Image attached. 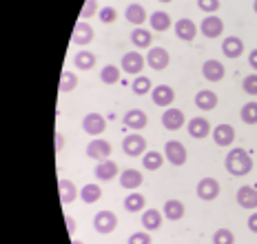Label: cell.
<instances>
[{"instance_id":"1","label":"cell","mask_w":257,"mask_h":244,"mask_svg":"<svg viewBox=\"0 0 257 244\" xmlns=\"http://www.w3.org/2000/svg\"><path fill=\"white\" fill-rule=\"evenodd\" d=\"M224 167H226V171L231 173L235 178H242V176H248L250 169H253V158L248 156V151L246 149H239V147H235L226 153V160H224Z\"/></svg>"},{"instance_id":"2","label":"cell","mask_w":257,"mask_h":244,"mask_svg":"<svg viewBox=\"0 0 257 244\" xmlns=\"http://www.w3.org/2000/svg\"><path fill=\"white\" fill-rule=\"evenodd\" d=\"M93 229L98 233H102V235L113 233L117 229V215L113 211H98L93 217Z\"/></svg>"},{"instance_id":"3","label":"cell","mask_w":257,"mask_h":244,"mask_svg":"<svg viewBox=\"0 0 257 244\" xmlns=\"http://www.w3.org/2000/svg\"><path fill=\"white\" fill-rule=\"evenodd\" d=\"M122 151H124L126 156H131V158L144 156V151H147V140H144L142 136H138V134L126 136L124 140H122Z\"/></svg>"},{"instance_id":"4","label":"cell","mask_w":257,"mask_h":244,"mask_svg":"<svg viewBox=\"0 0 257 244\" xmlns=\"http://www.w3.org/2000/svg\"><path fill=\"white\" fill-rule=\"evenodd\" d=\"M111 151H113V149H111V142L102 140V138L91 140L87 145V158H91V160H98V162L106 160V158L111 156Z\"/></svg>"},{"instance_id":"5","label":"cell","mask_w":257,"mask_h":244,"mask_svg":"<svg viewBox=\"0 0 257 244\" xmlns=\"http://www.w3.org/2000/svg\"><path fill=\"white\" fill-rule=\"evenodd\" d=\"M171 62V56L169 51L164 49V47H153V49H149L147 54V65L155 69V71H162V69H167Z\"/></svg>"},{"instance_id":"6","label":"cell","mask_w":257,"mask_h":244,"mask_svg":"<svg viewBox=\"0 0 257 244\" xmlns=\"http://www.w3.org/2000/svg\"><path fill=\"white\" fill-rule=\"evenodd\" d=\"M82 129L87 131L89 136H102L104 134V129H106V120H104V115H100V113H87L82 118Z\"/></svg>"},{"instance_id":"7","label":"cell","mask_w":257,"mask_h":244,"mask_svg":"<svg viewBox=\"0 0 257 244\" xmlns=\"http://www.w3.org/2000/svg\"><path fill=\"white\" fill-rule=\"evenodd\" d=\"M93 38H95V31H93V27H91L87 20H80V23H76L73 34H71V40L76 42V45L84 47V45H89V42H93Z\"/></svg>"},{"instance_id":"8","label":"cell","mask_w":257,"mask_h":244,"mask_svg":"<svg viewBox=\"0 0 257 244\" xmlns=\"http://www.w3.org/2000/svg\"><path fill=\"white\" fill-rule=\"evenodd\" d=\"M164 156H167V160L171 164H175V167H182V164L186 162V149L184 145L178 140H169L167 147H164Z\"/></svg>"},{"instance_id":"9","label":"cell","mask_w":257,"mask_h":244,"mask_svg":"<svg viewBox=\"0 0 257 244\" xmlns=\"http://www.w3.org/2000/svg\"><path fill=\"white\" fill-rule=\"evenodd\" d=\"M219 195V182L215 178H202L197 182V198L200 200H215Z\"/></svg>"},{"instance_id":"10","label":"cell","mask_w":257,"mask_h":244,"mask_svg":"<svg viewBox=\"0 0 257 244\" xmlns=\"http://www.w3.org/2000/svg\"><path fill=\"white\" fill-rule=\"evenodd\" d=\"M200 31L206 36V38H219L224 34V23L217 16H206L200 23Z\"/></svg>"},{"instance_id":"11","label":"cell","mask_w":257,"mask_h":244,"mask_svg":"<svg viewBox=\"0 0 257 244\" xmlns=\"http://www.w3.org/2000/svg\"><path fill=\"white\" fill-rule=\"evenodd\" d=\"M151 98H153V104H158V107H169L175 100V91L169 84H158V87H153Z\"/></svg>"},{"instance_id":"12","label":"cell","mask_w":257,"mask_h":244,"mask_svg":"<svg viewBox=\"0 0 257 244\" xmlns=\"http://www.w3.org/2000/svg\"><path fill=\"white\" fill-rule=\"evenodd\" d=\"M173 27H175V36H178L180 40H184V42H191L193 38H195V34H197V25L193 23L191 18H180Z\"/></svg>"},{"instance_id":"13","label":"cell","mask_w":257,"mask_h":244,"mask_svg":"<svg viewBox=\"0 0 257 244\" xmlns=\"http://www.w3.org/2000/svg\"><path fill=\"white\" fill-rule=\"evenodd\" d=\"M224 73H226V69L219 60H206L204 65H202V76L206 78L208 82H219L224 78Z\"/></svg>"},{"instance_id":"14","label":"cell","mask_w":257,"mask_h":244,"mask_svg":"<svg viewBox=\"0 0 257 244\" xmlns=\"http://www.w3.org/2000/svg\"><path fill=\"white\" fill-rule=\"evenodd\" d=\"M184 125V111L180 109H167L162 115V127L169 131H178Z\"/></svg>"},{"instance_id":"15","label":"cell","mask_w":257,"mask_h":244,"mask_svg":"<svg viewBox=\"0 0 257 244\" xmlns=\"http://www.w3.org/2000/svg\"><path fill=\"white\" fill-rule=\"evenodd\" d=\"M122 69L126 73H140L144 69V56L138 54V51H128V54L122 56Z\"/></svg>"},{"instance_id":"16","label":"cell","mask_w":257,"mask_h":244,"mask_svg":"<svg viewBox=\"0 0 257 244\" xmlns=\"http://www.w3.org/2000/svg\"><path fill=\"white\" fill-rule=\"evenodd\" d=\"M222 51H224V56L226 58H239L244 54V40L242 38H237V36H228V38H224L222 42Z\"/></svg>"},{"instance_id":"17","label":"cell","mask_w":257,"mask_h":244,"mask_svg":"<svg viewBox=\"0 0 257 244\" xmlns=\"http://www.w3.org/2000/svg\"><path fill=\"white\" fill-rule=\"evenodd\" d=\"M124 125L128 127V129L140 131V129H144V127L149 125V115L144 113L142 109H131V111H126L124 113Z\"/></svg>"},{"instance_id":"18","label":"cell","mask_w":257,"mask_h":244,"mask_svg":"<svg viewBox=\"0 0 257 244\" xmlns=\"http://www.w3.org/2000/svg\"><path fill=\"white\" fill-rule=\"evenodd\" d=\"M142 182H144V176L138 171V169H124V171L120 173V184L126 191H133V189L142 187Z\"/></svg>"},{"instance_id":"19","label":"cell","mask_w":257,"mask_h":244,"mask_svg":"<svg viewBox=\"0 0 257 244\" xmlns=\"http://www.w3.org/2000/svg\"><path fill=\"white\" fill-rule=\"evenodd\" d=\"M213 140L217 147H228L235 140V129L231 125H217L213 129Z\"/></svg>"},{"instance_id":"20","label":"cell","mask_w":257,"mask_h":244,"mask_svg":"<svg viewBox=\"0 0 257 244\" xmlns=\"http://www.w3.org/2000/svg\"><path fill=\"white\" fill-rule=\"evenodd\" d=\"M58 191H60V200L62 204H71L76 198H80V191L78 187L71 182V180H58Z\"/></svg>"},{"instance_id":"21","label":"cell","mask_w":257,"mask_h":244,"mask_svg":"<svg viewBox=\"0 0 257 244\" xmlns=\"http://www.w3.org/2000/svg\"><path fill=\"white\" fill-rule=\"evenodd\" d=\"M237 204L242 209H257V189L239 187L237 189Z\"/></svg>"},{"instance_id":"22","label":"cell","mask_w":257,"mask_h":244,"mask_svg":"<svg viewBox=\"0 0 257 244\" xmlns=\"http://www.w3.org/2000/svg\"><path fill=\"white\" fill-rule=\"evenodd\" d=\"M215 104H217L215 91H211V89H202V91H197V95H195V107L197 109L211 111V109H215Z\"/></svg>"},{"instance_id":"23","label":"cell","mask_w":257,"mask_h":244,"mask_svg":"<svg viewBox=\"0 0 257 244\" xmlns=\"http://www.w3.org/2000/svg\"><path fill=\"white\" fill-rule=\"evenodd\" d=\"M124 18H126L131 25H136V27H140V25L147 23V9H144L142 5L133 3V5H128V7H126Z\"/></svg>"},{"instance_id":"24","label":"cell","mask_w":257,"mask_h":244,"mask_svg":"<svg viewBox=\"0 0 257 244\" xmlns=\"http://www.w3.org/2000/svg\"><path fill=\"white\" fill-rule=\"evenodd\" d=\"M189 134H191V138L202 140V138H206L211 134V125H208L206 118H193V120H189Z\"/></svg>"},{"instance_id":"25","label":"cell","mask_w":257,"mask_h":244,"mask_svg":"<svg viewBox=\"0 0 257 244\" xmlns=\"http://www.w3.org/2000/svg\"><path fill=\"white\" fill-rule=\"evenodd\" d=\"M95 176L100 180H111V178L120 176V169H117V164L113 160H102V162H98V167H95Z\"/></svg>"},{"instance_id":"26","label":"cell","mask_w":257,"mask_h":244,"mask_svg":"<svg viewBox=\"0 0 257 244\" xmlns=\"http://www.w3.org/2000/svg\"><path fill=\"white\" fill-rule=\"evenodd\" d=\"M73 65L80 71H89V69L95 67V54L93 51H78L76 56H73Z\"/></svg>"},{"instance_id":"27","label":"cell","mask_w":257,"mask_h":244,"mask_svg":"<svg viewBox=\"0 0 257 244\" xmlns=\"http://www.w3.org/2000/svg\"><path fill=\"white\" fill-rule=\"evenodd\" d=\"M160 224H162V213H160L158 209H147L142 213V226L147 231H155L160 229Z\"/></svg>"},{"instance_id":"28","label":"cell","mask_w":257,"mask_h":244,"mask_svg":"<svg viewBox=\"0 0 257 244\" xmlns=\"http://www.w3.org/2000/svg\"><path fill=\"white\" fill-rule=\"evenodd\" d=\"M131 42H133V47H138V49H147V47H151V42H153V34H149L147 29L138 27V29L131 31Z\"/></svg>"},{"instance_id":"29","label":"cell","mask_w":257,"mask_h":244,"mask_svg":"<svg viewBox=\"0 0 257 244\" xmlns=\"http://www.w3.org/2000/svg\"><path fill=\"white\" fill-rule=\"evenodd\" d=\"M149 23H151V29L155 31H167L171 25V16L167 12H153L151 16H149Z\"/></svg>"},{"instance_id":"30","label":"cell","mask_w":257,"mask_h":244,"mask_svg":"<svg viewBox=\"0 0 257 244\" xmlns=\"http://www.w3.org/2000/svg\"><path fill=\"white\" fill-rule=\"evenodd\" d=\"M164 217L167 220H182L184 217V204L180 200H167L164 202Z\"/></svg>"},{"instance_id":"31","label":"cell","mask_w":257,"mask_h":244,"mask_svg":"<svg viewBox=\"0 0 257 244\" xmlns=\"http://www.w3.org/2000/svg\"><path fill=\"white\" fill-rule=\"evenodd\" d=\"M102 198V189L98 187V184H84L82 189H80V200L87 204H93L98 202V200Z\"/></svg>"},{"instance_id":"32","label":"cell","mask_w":257,"mask_h":244,"mask_svg":"<svg viewBox=\"0 0 257 244\" xmlns=\"http://www.w3.org/2000/svg\"><path fill=\"white\" fill-rule=\"evenodd\" d=\"M162 162H164V158L160 151H147L142 158V167L147 169V171H158V169L162 167Z\"/></svg>"},{"instance_id":"33","label":"cell","mask_w":257,"mask_h":244,"mask_svg":"<svg viewBox=\"0 0 257 244\" xmlns=\"http://www.w3.org/2000/svg\"><path fill=\"white\" fill-rule=\"evenodd\" d=\"M124 209L128 213H138V211H144V195L142 193H128L124 198Z\"/></svg>"},{"instance_id":"34","label":"cell","mask_w":257,"mask_h":244,"mask_svg":"<svg viewBox=\"0 0 257 244\" xmlns=\"http://www.w3.org/2000/svg\"><path fill=\"white\" fill-rule=\"evenodd\" d=\"M239 118L246 125H257V102H246L239 111Z\"/></svg>"},{"instance_id":"35","label":"cell","mask_w":257,"mask_h":244,"mask_svg":"<svg viewBox=\"0 0 257 244\" xmlns=\"http://www.w3.org/2000/svg\"><path fill=\"white\" fill-rule=\"evenodd\" d=\"M100 80H102L104 84H115L117 80H120V69H117L115 65H106L102 71H100Z\"/></svg>"},{"instance_id":"36","label":"cell","mask_w":257,"mask_h":244,"mask_svg":"<svg viewBox=\"0 0 257 244\" xmlns=\"http://www.w3.org/2000/svg\"><path fill=\"white\" fill-rule=\"evenodd\" d=\"M78 87V76L73 71H64L62 78H60V91L62 93H69Z\"/></svg>"},{"instance_id":"37","label":"cell","mask_w":257,"mask_h":244,"mask_svg":"<svg viewBox=\"0 0 257 244\" xmlns=\"http://www.w3.org/2000/svg\"><path fill=\"white\" fill-rule=\"evenodd\" d=\"M131 89H133V93L136 95H147L149 91H151V80H149L147 76H138L136 80H133Z\"/></svg>"},{"instance_id":"38","label":"cell","mask_w":257,"mask_h":244,"mask_svg":"<svg viewBox=\"0 0 257 244\" xmlns=\"http://www.w3.org/2000/svg\"><path fill=\"white\" fill-rule=\"evenodd\" d=\"M235 235L231 229H217L215 235H213V244H233Z\"/></svg>"},{"instance_id":"39","label":"cell","mask_w":257,"mask_h":244,"mask_svg":"<svg viewBox=\"0 0 257 244\" xmlns=\"http://www.w3.org/2000/svg\"><path fill=\"white\" fill-rule=\"evenodd\" d=\"M242 87H244V91L248 93V95H257V73H250V76H246L244 82H242Z\"/></svg>"},{"instance_id":"40","label":"cell","mask_w":257,"mask_h":244,"mask_svg":"<svg viewBox=\"0 0 257 244\" xmlns=\"http://www.w3.org/2000/svg\"><path fill=\"white\" fill-rule=\"evenodd\" d=\"M93 14H98V0H87V3H84V7H82V12H80V18L87 20Z\"/></svg>"},{"instance_id":"41","label":"cell","mask_w":257,"mask_h":244,"mask_svg":"<svg viewBox=\"0 0 257 244\" xmlns=\"http://www.w3.org/2000/svg\"><path fill=\"white\" fill-rule=\"evenodd\" d=\"M98 16H100V20H102L104 25H109V23H115V18H117V12L113 7H102L98 12Z\"/></svg>"},{"instance_id":"42","label":"cell","mask_w":257,"mask_h":244,"mask_svg":"<svg viewBox=\"0 0 257 244\" xmlns=\"http://www.w3.org/2000/svg\"><path fill=\"white\" fill-rule=\"evenodd\" d=\"M197 7L206 14H215L219 9V0H197Z\"/></svg>"},{"instance_id":"43","label":"cell","mask_w":257,"mask_h":244,"mask_svg":"<svg viewBox=\"0 0 257 244\" xmlns=\"http://www.w3.org/2000/svg\"><path fill=\"white\" fill-rule=\"evenodd\" d=\"M151 235H149L147 231H138V233H133L131 237H128V244H151Z\"/></svg>"},{"instance_id":"44","label":"cell","mask_w":257,"mask_h":244,"mask_svg":"<svg viewBox=\"0 0 257 244\" xmlns=\"http://www.w3.org/2000/svg\"><path fill=\"white\" fill-rule=\"evenodd\" d=\"M64 222H67V231H69V235H73V233L78 231V222L73 220L71 215H67V217H64Z\"/></svg>"},{"instance_id":"45","label":"cell","mask_w":257,"mask_h":244,"mask_svg":"<svg viewBox=\"0 0 257 244\" xmlns=\"http://www.w3.org/2000/svg\"><path fill=\"white\" fill-rule=\"evenodd\" d=\"M62 147H64V136L62 134H56V153L62 151Z\"/></svg>"},{"instance_id":"46","label":"cell","mask_w":257,"mask_h":244,"mask_svg":"<svg viewBox=\"0 0 257 244\" xmlns=\"http://www.w3.org/2000/svg\"><path fill=\"white\" fill-rule=\"evenodd\" d=\"M248 229L253 231V233H257V213H253L248 217Z\"/></svg>"},{"instance_id":"47","label":"cell","mask_w":257,"mask_h":244,"mask_svg":"<svg viewBox=\"0 0 257 244\" xmlns=\"http://www.w3.org/2000/svg\"><path fill=\"white\" fill-rule=\"evenodd\" d=\"M248 62H250V67H253V69H257V49H255V51H250Z\"/></svg>"},{"instance_id":"48","label":"cell","mask_w":257,"mask_h":244,"mask_svg":"<svg viewBox=\"0 0 257 244\" xmlns=\"http://www.w3.org/2000/svg\"><path fill=\"white\" fill-rule=\"evenodd\" d=\"M253 9H255V14H257V0H255V3H253Z\"/></svg>"},{"instance_id":"49","label":"cell","mask_w":257,"mask_h":244,"mask_svg":"<svg viewBox=\"0 0 257 244\" xmlns=\"http://www.w3.org/2000/svg\"><path fill=\"white\" fill-rule=\"evenodd\" d=\"M73 244H84V242H80V240H73Z\"/></svg>"},{"instance_id":"50","label":"cell","mask_w":257,"mask_h":244,"mask_svg":"<svg viewBox=\"0 0 257 244\" xmlns=\"http://www.w3.org/2000/svg\"><path fill=\"white\" fill-rule=\"evenodd\" d=\"M158 3H171V0H158Z\"/></svg>"}]
</instances>
